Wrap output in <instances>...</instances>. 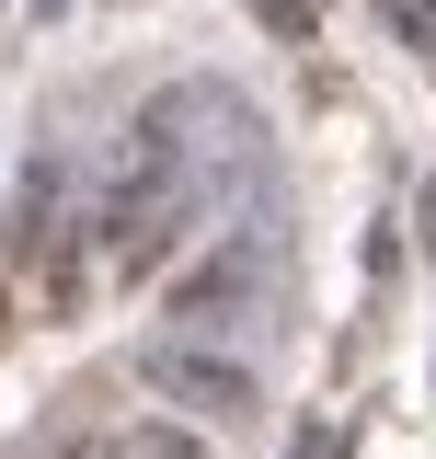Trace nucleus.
I'll list each match as a JSON object with an SVG mask.
<instances>
[{
    "instance_id": "4",
    "label": "nucleus",
    "mask_w": 436,
    "mask_h": 459,
    "mask_svg": "<svg viewBox=\"0 0 436 459\" xmlns=\"http://www.w3.org/2000/svg\"><path fill=\"white\" fill-rule=\"evenodd\" d=\"M138 437H150V459H218L196 425H172V413H138Z\"/></svg>"
},
{
    "instance_id": "1",
    "label": "nucleus",
    "mask_w": 436,
    "mask_h": 459,
    "mask_svg": "<svg viewBox=\"0 0 436 459\" xmlns=\"http://www.w3.org/2000/svg\"><path fill=\"white\" fill-rule=\"evenodd\" d=\"M12 264H23V299H35L47 322H69V310L92 299V264H81V219H69V195H57V161H23Z\"/></svg>"
},
{
    "instance_id": "3",
    "label": "nucleus",
    "mask_w": 436,
    "mask_h": 459,
    "mask_svg": "<svg viewBox=\"0 0 436 459\" xmlns=\"http://www.w3.org/2000/svg\"><path fill=\"white\" fill-rule=\"evenodd\" d=\"M47 459H150V437H138V425H57Z\"/></svg>"
},
{
    "instance_id": "2",
    "label": "nucleus",
    "mask_w": 436,
    "mask_h": 459,
    "mask_svg": "<svg viewBox=\"0 0 436 459\" xmlns=\"http://www.w3.org/2000/svg\"><path fill=\"white\" fill-rule=\"evenodd\" d=\"M138 379L196 425H265V379L241 356H218V344H138Z\"/></svg>"
}]
</instances>
